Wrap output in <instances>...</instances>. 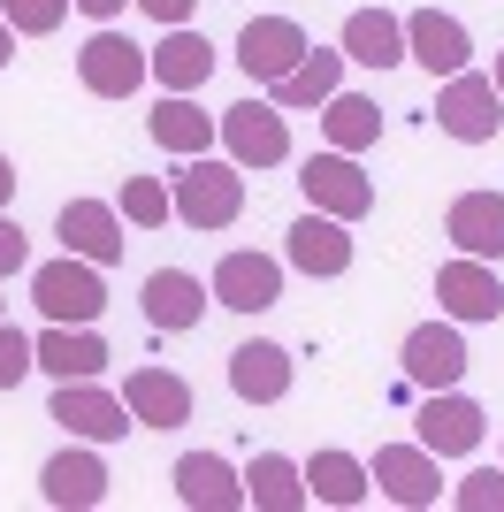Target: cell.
<instances>
[{
	"label": "cell",
	"instance_id": "6da1fadb",
	"mask_svg": "<svg viewBox=\"0 0 504 512\" xmlns=\"http://www.w3.org/2000/svg\"><path fill=\"white\" fill-rule=\"evenodd\" d=\"M168 199H176V222H191V230H230L245 214V176H237V161L191 153L176 169V184H168Z\"/></svg>",
	"mask_w": 504,
	"mask_h": 512
},
{
	"label": "cell",
	"instance_id": "7a4b0ae2",
	"mask_svg": "<svg viewBox=\"0 0 504 512\" xmlns=\"http://www.w3.org/2000/svg\"><path fill=\"white\" fill-rule=\"evenodd\" d=\"M31 299H39L46 321H100L107 314V283H100V260H46V268H31Z\"/></svg>",
	"mask_w": 504,
	"mask_h": 512
},
{
	"label": "cell",
	"instance_id": "3957f363",
	"mask_svg": "<svg viewBox=\"0 0 504 512\" xmlns=\"http://www.w3.org/2000/svg\"><path fill=\"white\" fill-rule=\"evenodd\" d=\"M436 130H443V138H459V146H489V138L504 130V100H497V85H489L482 69L443 77V92H436Z\"/></svg>",
	"mask_w": 504,
	"mask_h": 512
},
{
	"label": "cell",
	"instance_id": "277c9868",
	"mask_svg": "<svg viewBox=\"0 0 504 512\" xmlns=\"http://www.w3.org/2000/svg\"><path fill=\"white\" fill-rule=\"evenodd\" d=\"M146 77H153L146 46H130L123 31H92V39L77 46V85L92 92V100H130Z\"/></svg>",
	"mask_w": 504,
	"mask_h": 512
},
{
	"label": "cell",
	"instance_id": "5b68a950",
	"mask_svg": "<svg viewBox=\"0 0 504 512\" xmlns=\"http://www.w3.org/2000/svg\"><path fill=\"white\" fill-rule=\"evenodd\" d=\"M222 146H230L237 169H283L291 161V123L275 100H237L222 115Z\"/></svg>",
	"mask_w": 504,
	"mask_h": 512
},
{
	"label": "cell",
	"instance_id": "8992f818",
	"mask_svg": "<svg viewBox=\"0 0 504 512\" xmlns=\"http://www.w3.org/2000/svg\"><path fill=\"white\" fill-rule=\"evenodd\" d=\"M298 184H306V207L336 214V222H359V214H375V176H359L352 153H314L306 169H298Z\"/></svg>",
	"mask_w": 504,
	"mask_h": 512
},
{
	"label": "cell",
	"instance_id": "52a82bcc",
	"mask_svg": "<svg viewBox=\"0 0 504 512\" xmlns=\"http://www.w3.org/2000/svg\"><path fill=\"white\" fill-rule=\"evenodd\" d=\"M398 367H405V383H413V390H459L466 367H474V360H466L459 321H420L413 337H405Z\"/></svg>",
	"mask_w": 504,
	"mask_h": 512
},
{
	"label": "cell",
	"instance_id": "ba28073f",
	"mask_svg": "<svg viewBox=\"0 0 504 512\" xmlns=\"http://www.w3.org/2000/svg\"><path fill=\"white\" fill-rule=\"evenodd\" d=\"M367 474H375V490L390 497V505H405V512H428L443 497V474H436V451L428 444H382L375 459H367Z\"/></svg>",
	"mask_w": 504,
	"mask_h": 512
},
{
	"label": "cell",
	"instance_id": "9c48e42d",
	"mask_svg": "<svg viewBox=\"0 0 504 512\" xmlns=\"http://www.w3.org/2000/svg\"><path fill=\"white\" fill-rule=\"evenodd\" d=\"M436 306H443L451 321H497V314H504V276H497V260H474V253L443 260V268H436Z\"/></svg>",
	"mask_w": 504,
	"mask_h": 512
},
{
	"label": "cell",
	"instance_id": "30bf717a",
	"mask_svg": "<svg viewBox=\"0 0 504 512\" xmlns=\"http://www.w3.org/2000/svg\"><path fill=\"white\" fill-rule=\"evenodd\" d=\"M420 444L436 451V459H466V451H482L489 436V413L466 398V390H428V406H420Z\"/></svg>",
	"mask_w": 504,
	"mask_h": 512
},
{
	"label": "cell",
	"instance_id": "8fae6325",
	"mask_svg": "<svg viewBox=\"0 0 504 512\" xmlns=\"http://www.w3.org/2000/svg\"><path fill=\"white\" fill-rule=\"evenodd\" d=\"M405 62H420L428 77H459L474 62V31L459 16H443V8H413L405 16Z\"/></svg>",
	"mask_w": 504,
	"mask_h": 512
},
{
	"label": "cell",
	"instance_id": "7c38bea8",
	"mask_svg": "<svg viewBox=\"0 0 504 512\" xmlns=\"http://www.w3.org/2000/svg\"><path fill=\"white\" fill-rule=\"evenodd\" d=\"M306 62V31L291 16H252L237 31V69H245L252 85H275V77H291Z\"/></svg>",
	"mask_w": 504,
	"mask_h": 512
},
{
	"label": "cell",
	"instance_id": "4fadbf2b",
	"mask_svg": "<svg viewBox=\"0 0 504 512\" xmlns=\"http://www.w3.org/2000/svg\"><path fill=\"white\" fill-rule=\"evenodd\" d=\"M214 306H230V314H268L283 299V260L268 253H222L214 260Z\"/></svg>",
	"mask_w": 504,
	"mask_h": 512
},
{
	"label": "cell",
	"instance_id": "5bb4252c",
	"mask_svg": "<svg viewBox=\"0 0 504 512\" xmlns=\"http://www.w3.org/2000/svg\"><path fill=\"white\" fill-rule=\"evenodd\" d=\"M54 421H62L69 436H84V444H115V436H130V406L115 398V390H100V375L54 390Z\"/></svg>",
	"mask_w": 504,
	"mask_h": 512
},
{
	"label": "cell",
	"instance_id": "9a60e30c",
	"mask_svg": "<svg viewBox=\"0 0 504 512\" xmlns=\"http://www.w3.org/2000/svg\"><path fill=\"white\" fill-rule=\"evenodd\" d=\"M283 237H291L283 253H291L298 276H344L352 253H359V245H352V222H336V214H321V207H306Z\"/></svg>",
	"mask_w": 504,
	"mask_h": 512
},
{
	"label": "cell",
	"instance_id": "2e32d148",
	"mask_svg": "<svg viewBox=\"0 0 504 512\" xmlns=\"http://www.w3.org/2000/svg\"><path fill=\"white\" fill-rule=\"evenodd\" d=\"M39 497L46 505H62V512H92L107 505V467H100V451H84V436L69 451H54L39 467Z\"/></svg>",
	"mask_w": 504,
	"mask_h": 512
},
{
	"label": "cell",
	"instance_id": "e0dca14e",
	"mask_svg": "<svg viewBox=\"0 0 504 512\" xmlns=\"http://www.w3.org/2000/svg\"><path fill=\"white\" fill-rule=\"evenodd\" d=\"M176 505L191 512H245V474L222 451H184L176 459Z\"/></svg>",
	"mask_w": 504,
	"mask_h": 512
},
{
	"label": "cell",
	"instance_id": "ac0fdd59",
	"mask_svg": "<svg viewBox=\"0 0 504 512\" xmlns=\"http://www.w3.org/2000/svg\"><path fill=\"white\" fill-rule=\"evenodd\" d=\"M54 230H62V253L77 260H123V207H107V199H62L54 214Z\"/></svg>",
	"mask_w": 504,
	"mask_h": 512
},
{
	"label": "cell",
	"instance_id": "d6986e66",
	"mask_svg": "<svg viewBox=\"0 0 504 512\" xmlns=\"http://www.w3.org/2000/svg\"><path fill=\"white\" fill-rule=\"evenodd\" d=\"M291 383H298V367H291V352H283V344L252 337V344H237V352H230V390L245 398V406H283V398H291Z\"/></svg>",
	"mask_w": 504,
	"mask_h": 512
},
{
	"label": "cell",
	"instance_id": "ffe728a7",
	"mask_svg": "<svg viewBox=\"0 0 504 512\" xmlns=\"http://www.w3.org/2000/svg\"><path fill=\"white\" fill-rule=\"evenodd\" d=\"M31 352H39V367L54 375V383H84V375L107 367V344H100L92 321H46L39 337H31Z\"/></svg>",
	"mask_w": 504,
	"mask_h": 512
},
{
	"label": "cell",
	"instance_id": "44dd1931",
	"mask_svg": "<svg viewBox=\"0 0 504 512\" xmlns=\"http://www.w3.org/2000/svg\"><path fill=\"white\" fill-rule=\"evenodd\" d=\"M146 321L153 329H168V337H176V329H199V321H207V306H214V291L199 276H191V268H153L146 276Z\"/></svg>",
	"mask_w": 504,
	"mask_h": 512
},
{
	"label": "cell",
	"instance_id": "7402d4cb",
	"mask_svg": "<svg viewBox=\"0 0 504 512\" xmlns=\"http://www.w3.org/2000/svg\"><path fill=\"white\" fill-rule=\"evenodd\" d=\"M146 130H153V146L176 153V161H191V153L222 146V115H207V107L191 100V92H168V100L146 115Z\"/></svg>",
	"mask_w": 504,
	"mask_h": 512
},
{
	"label": "cell",
	"instance_id": "603a6c76",
	"mask_svg": "<svg viewBox=\"0 0 504 512\" xmlns=\"http://www.w3.org/2000/svg\"><path fill=\"white\" fill-rule=\"evenodd\" d=\"M123 406H130L138 428H184L191 421V383H184V375H168V367H130Z\"/></svg>",
	"mask_w": 504,
	"mask_h": 512
},
{
	"label": "cell",
	"instance_id": "cb8c5ba5",
	"mask_svg": "<svg viewBox=\"0 0 504 512\" xmlns=\"http://www.w3.org/2000/svg\"><path fill=\"white\" fill-rule=\"evenodd\" d=\"M443 237L474 260H504V192H459L443 214Z\"/></svg>",
	"mask_w": 504,
	"mask_h": 512
},
{
	"label": "cell",
	"instance_id": "d4e9b609",
	"mask_svg": "<svg viewBox=\"0 0 504 512\" xmlns=\"http://www.w3.org/2000/svg\"><path fill=\"white\" fill-rule=\"evenodd\" d=\"M344 62L398 69L405 62V16H390V8H352V16H344Z\"/></svg>",
	"mask_w": 504,
	"mask_h": 512
},
{
	"label": "cell",
	"instance_id": "484cf974",
	"mask_svg": "<svg viewBox=\"0 0 504 512\" xmlns=\"http://www.w3.org/2000/svg\"><path fill=\"white\" fill-rule=\"evenodd\" d=\"M146 62H153V85H161V92H199L214 77V46L176 23L161 46H146Z\"/></svg>",
	"mask_w": 504,
	"mask_h": 512
},
{
	"label": "cell",
	"instance_id": "4316f807",
	"mask_svg": "<svg viewBox=\"0 0 504 512\" xmlns=\"http://www.w3.org/2000/svg\"><path fill=\"white\" fill-rule=\"evenodd\" d=\"M367 490H375V474H367V459H352V451H314V459H306V497H314V505L352 512V505H367Z\"/></svg>",
	"mask_w": 504,
	"mask_h": 512
},
{
	"label": "cell",
	"instance_id": "83f0119b",
	"mask_svg": "<svg viewBox=\"0 0 504 512\" xmlns=\"http://www.w3.org/2000/svg\"><path fill=\"white\" fill-rule=\"evenodd\" d=\"M245 505L260 512H306L314 497H306V467L298 459H283V451H260L245 467Z\"/></svg>",
	"mask_w": 504,
	"mask_h": 512
},
{
	"label": "cell",
	"instance_id": "f1b7e54d",
	"mask_svg": "<svg viewBox=\"0 0 504 512\" xmlns=\"http://www.w3.org/2000/svg\"><path fill=\"white\" fill-rule=\"evenodd\" d=\"M336 77H344V46H336V54H329V46H306V62H298L291 77H275L268 100L283 107V115H298V107H321V100H329Z\"/></svg>",
	"mask_w": 504,
	"mask_h": 512
},
{
	"label": "cell",
	"instance_id": "f546056e",
	"mask_svg": "<svg viewBox=\"0 0 504 512\" xmlns=\"http://www.w3.org/2000/svg\"><path fill=\"white\" fill-rule=\"evenodd\" d=\"M321 130H329L336 153H367L382 138V107L359 100V92H329V100H321Z\"/></svg>",
	"mask_w": 504,
	"mask_h": 512
},
{
	"label": "cell",
	"instance_id": "4dcf8cb0",
	"mask_svg": "<svg viewBox=\"0 0 504 512\" xmlns=\"http://www.w3.org/2000/svg\"><path fill=\"white\" fill-rule=\"evenodd\" d=\"M123 222H138V230H161V222H176V199H168L161 176H123Z\"/></svg>",
	"mask_w": 504,
	"mask_h": 512
},
{
	"label": "cell",
	"instance_id": "1f68e13d",
	"mask_svg": "<svg viewBox=\"0 0 504 512\" xmlns=\"http://www.w3.org/2000/svg\"><path fill=\"white\" fill-rule=\"evenodd\" d=\"M0 16L16 23V39H46V31H62L69 0H0Z\"/></svg>",
	"mask_w": 504,
	"mask_h": 512
},
{
	"label": "cell",
	"instance_id": "d6a6232c",
	"mask_svg": "<svg viewBox=\"0 0 504 512\" xmlns=\"http://www.w3.org/2000/svg\"><path fill=\"white\" fill-rule=\"evenodd\" d=\"M31 367H39V352H31V337L0 321V390H16L23 375H31Z\"/></svg>",
	"mask_w": 504,
	"mask_h": 512
},
{
	"label": "cell",
	"instance_id": "836d02e7",
	"mask_svg": "<svg viewBox=\"0 0 504 512\" xmlns=\"http://www.w3.org/2000/svg\"><path fill=\"white\" fill-rule=\"evenodd\" d=\"M451 505H459V512H504V474H466V482H459V490H451Z\"/></svg>",
	"mask_w": 504,
	"mask_h": 512
},
{
	"label": "cell",
	"instance_id": "e575fe53",
	"mask_svg": "<svg viewBox=\"0 0 504 512\" xmlns=\"http://www.w3.org/2000/svg\"><path fill=\"white\" fill-rule=\"evenodd\" d=\"M16 268H31V237H23L16 222L0 214V276H16Z\"/></svg>",
	"mask_w": 504,
	"mask_h": 512
},
{
	"label": "cell",
	"instance_id": "d590c367",
	"mask_svg": "<svg viewBox=\"0 0 504 512\" xmlns=\"http://www.w3.org/2000/svg\"><path fill=\"white\" fill-rule=\"evenodd\" d=\"M138 8H146V16H161L168 31H176V23H191V0H138Z\"/></svg>",
	"mask_w": 504,
	"mask_h": 512
},
{
	"label": "cell",
	"instance_id": "8d00e7d4",
	"mask_svg": "<svg viewBox=\"0 0 504 512\" xmlns=\"http://www.w3.org/2000/svg\"><path fill=\"white\" fill-rule=\"evenodd\" d=\"M69 8H84V16H92V23H107V16H123L130 0H69Z\"/></svg>",
	"mask_w": 504,
	"mask_h": 512
},
{
	"label": "cell",
	"instance_id": "74e56055",
	"mask_svg": "<svg viewBox=\"0 0 504 512\" xmlns=\"http://www.w3.org/2000/svg\"><path fill=\"white\" fill-rule=\"evenodd\" d=\"M8 199H16V161L0 153V214H8Z\"/></svg>",
	"mask_w": 504,
	"mask_h": 512
},
{
	"label": "cell",
	"instance_id": "f35d334b",
	"mask_svg": "<svg viewBox=\"0 0 504 512\" xmlns=\"http://www.w3.org/2000/svg\"><path fill=\"white\" fill-rule=\"evenodd\" d=\"M8 62H16V23L0 16V69H8Z\"/></svg>",
	"mask_w": 504,
	"mask_h": 512
},
{
	"label": "cell",
	"instance_id": "ab89813d",
	"mask_svg": "<svg viewBox=\"0 0 504 512\" xmlns=\"http://www.w3.org/2000/svg\"><path fill=\"white\" fill-rule=\"evenodd\" d=\"M489 85H497V100H504V46H497V69H489Z\"/></svg>",
	"mask_w": 504,
	"mask_h": 512
},
{
	"label": "cell",
	"instance_id": "60d3db41",
	"mask_svg": "<svg viewBox=\"0 0 504 512\" xmlns=\"http://www.w3.org/2000/svg\"><path fill=\"white\" fill-rule=\"evenodd\" d=\"M0 321H8V306H0Z\"/></svg>",
	"mask_w": 504,
	"mask_h": 512
}]
</instances>
